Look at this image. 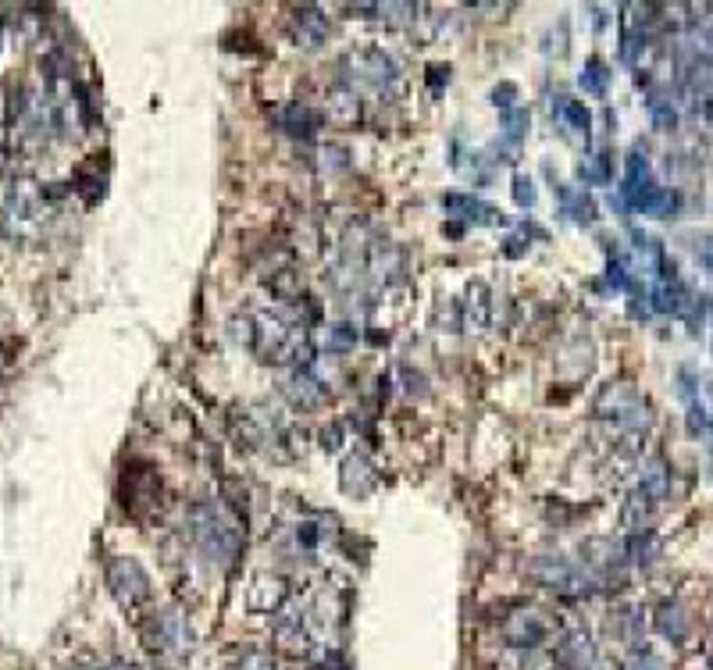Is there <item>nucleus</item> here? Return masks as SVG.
<instances>
[{
	"instance_id": "f8f14e48",
	"label": "nucleus",
	"mask_w": 713,
	"mask_h": 670,
	"mask_svg": "<svg viewBox=\"0 0 713 670\" xmlns=\"http://www.w3.org/2000/svg\"><path fill=\"white\" fill-rule=\"evenodd\" d=\"M289 33H293L296 47L304 50H318L321 43L328 40V15L314 4H304V8H296L293 18H289Z\"/></svg>"
},
{
	"instance_id": "0eeeda50",
	"label": "nucleus",
	"mask_w": 713,
	"mask_h": 670,
	"mask_svg": "<svg viewBox=\"0 0 713 670\" xmlns=\"http://www.w3.org/2000/svg\"><path fill=\"white\" fill-rule=\"evenodd\" d=\"M528 574H532L535 581H539L542 589L550 592H560V596H578V585H582V574H578V567L567 560V556H535L532 567H528Z\"/></svg>"
},
{
	"instance_id": "9d476101",
	"label": "nucleus",
	"mask_w": 713,
	"mask_h": 670,
	"mask_svg": "<svg viewBox=\"0 0 713 670\" xmlns=\"http://www.w3.org/2000/svg\"><path fill=\"white\" fill-rule=\"evenodd\" d=\"M282 396H286L296 410H318L325 407L328 400V385L321 382L311 368H293L286 382H282Z\"/></svg>"
},
{
	"instance_id": "473e14b6",
	"label": "nucleus",
	"mask_w": 713,
	"mask_h": 670,
	"mask_svg": "<svg viewBox=\"0 0 713 670\" xmlns=\"http://www.w3.org/2000/svg\"><path fill=\"white\" fill-rule=\"evenodd\" d=\"M339 446H343V425H328L325 432H321V450L336 453Z\"/></svg>"
},
{
	"instance_id": "b1692460",
	"label": "nucleus",
	"mask_w": 713,
	"mask_h": 670,
	"mask_svg": "<svg viewBox=\"0 0 713 670\" xmlns=\"http://www.w3.org/2000/svg\"><path fill=\"white\" fill-rule=\"evenodd\" d=\"M357 343H361L357 325H350V321L328 325V332H325V350L328 353H350V350H357Z\"/></svg>"
},
{
	"instance_id": "5701e85b",
	"label": "nucleus",
	"mask_w": 713,
	"mask_h": 670,
	"mask_svg": "<svg viewBox=\"0 0 713 670\" xmlns=\"http://www.w3.org/2000/svg\"><path fill=\"white\" fill-rule=\"evenodd\" d=\"M560 204H564V214H571V221H578V225H592L596 221V204H592L585 193H578V189H567L560 186Z\"/></svg>"
},
{
	"instance_id": "393cba45",
	"label": "nucleus",
	"mask_w": 713,
	"mask_h": 670,
	"mask_svg": "<svg viewBox=\"0 0 713 670\" xmlns=\"http://www.w3.org/2000/svg\"><path fill=\"white\" fill-rule=\"evenodd\" d=\"M607 79H610V72H607V65H603L599 58H589V61H585L582 75H578L582 90L592 93V97H603V93H607Z\"/></svg>"
},
{
	"instance_id": "4be33fe9",
	"label": "nucleus",
	"mask_w": 713,
	"mask_h": 670,
	"mask_svg": "<svg viewBox=\"0 0 713 670\" xmlns=\"http://www.w3.org/2000/svg\"><path fill=\"white\" fill-rule=\"evenodd\" d=\"M592 660V646H589V635L582 631H574V635L564 638V646H560V663L567 670H585Z\"/></svg>"
},
{
	"instance_id": "f3484780",
	"label": "nucleus",
	"mask_w": 713,
	"mask_h": 670,
	"mask_svg": "<svg viewBox=\"0 0 713 670\" xmlns=\"http://www.w3.org/2000/svg\"><path fill=\"white\" fill-rule=\"evenodd\" d=\"M443 211L453 214V218L471 221V225H503V214L496 207H489L478 197H468V193H446Z\"/></svg>"
},
{
	"instance_id": "cd10ccee",
	"label": "nucleus",
	"mask_w": 713,
	"mask_h": 670,
	"mask_svg": "<svg viewBox=\"0 0 713 670\" xmlns=\"http://www.w3.org/2000/svg\"><path fill=\"white\" fill-rule=\"evenodd\" d=\"M642 211L653 214V218H667V214L678 207V197H674L671 189H649L646 197H642Z\"/></svg>"
},
{
	"instance_id": "a211bd4d",
	"label": "nucleus",
	"mask_w": 713,
	"mask_h": 670,
	"mask_svg": "<svg viewBox=\"0 0 713 670\" xmlns=\"http://www.w3.org/2000/svg\"><path fill=\"white\" fill-rule=\"evenodd\" d=\"M279 129L289 132V136L311 139L314 132L321 129V115L314 111V107H307V104H289L286 111L279 115Z\"/></svg>"
},
{
	"instance_id": "6ab92c4d",
	"label": "nucleus",
	"mask_w": 713,
	"mask_h": 670,
	"mask_svg": "<svg viewBox=\"0 0 713 670\" xmlns=\"http://www.w3.org/2000/svg\"><path fill=\"white\" fill-rule=\"evenodd\" d=\"M229 428H232V439H236V446L239 450H246V453H257L268 442V432L261 428V421H257L254 414H232L229 417Z\"/></svg>"
},
{
	"instance_id": "39448f33",
	"label": "nucleus",
	"mask_w": 713,
	"mask_h": 670,
	"mask_svg": "<svg viewBox=\"0 0 713 670\" xmlns=\"http://www.w3.org/2000/svg\"><path fill=\"white\" fill-rule=\"evenodd\" d=\"M107 589L122 610H140L150 599V574L136 556H111L107 560Z\"/></svg>"
},
{
	"instance_id": "ddd939ff",
	"label": "nucleus",
	"mask_w": 713,
	"mask_h": 670,
	"mask_svg": "<svg viewBox=\"0 0 713 670\" xmlns=\"http://www.w3.org/2000/svg\"><path fill=\"white\" fill-rule=\"evenodd\" d=\"M503 638L514 649H539L546 642V624L535 610H517L503 621Z\"/></svg>"
},
{
	"instance_id": "aec40b11",
	"label": "nucleus",
	"mask_w": 713,
	"mask_h": 670,
	"mask_svg": "<svg viewBox=\"0 0 713 670\" xmlns=\"http://www.w3.org/2000/svg\"><path fill=\"white\" fill-rule=\"evenodd\" d=\"M275 646H279L282 653H289V656H307V649H311L307 624L300 621V617H289V621H282L279 631H275Z\"/></svg>"
},
{
	"instance_id": "7ed1b4c3",
	"label": "nucleus",
	"mask_w": 713,
	"mask_h": 670,
	"mask_svg": "<svg viewBox=\"0 0 713 670\" xmlns=\"http://www.w3.org/2000/svg\"><path fill=\"white\" fill-rule=\"evenodd\" d=\"M339 75L346 86H368V90H389L400 79L393 54H386L382 47H353L339 58Z\"/></svg>"
},
{
	"instance_id": "dca6fc26",
	"label": "nucleus",
	"mask_w": 713,
	"mask_h": 670,
	"mask_svg": "<svg viewBox=\"0 0 713 670\" xmlns=\"http://www.w3.org/2000/svg\"><path fill=\"white\" fill-rule=\"evenodd\" d=\"M596 414L599 417H614L621 425H639V400H635L632 389L624 385H607L603 393L596 396Z\"/></svg>"
},
{
	"instance_id": "2f4dec72",
	"label": "nucleus",
	"mask_w": 713,
	"mask_h": 670,
	"mask_svg": "<svg viewBox=\"0 0 713 670\" xmlns=\"http://www.w3.org/2000/svg\"><path fill=\"white\" fill-rule=\"evenodd\" d=\"M296 542H300L304 549H314V546H318V542H321L318 524H314V521H304V524H300V528H296Z\"/></svg>"
},
{
	"instance_id": "a878e982",
	"label": "nucleus",
	"mask_w": 713,
	"mask_h": 670,
	"mask_svg": "<svg viewBox=\"0 0 713 670\" xmlns=\"http://www.w3.org/2000/svg\"><path fill=\"white\" fill-rule=\"evenodd\" d=\"M500 125H503V139L517 147V143L528 136V125H532V118H528L525 107H514V111H500Z\"/></svg>"
},
{
	"instance_id": "2eb2a0df",
	"label": "nucleus",
	"mask_w": 713,
	"mask_h": 670,
	"mask_svg": "<svg viewBox=\"0 0 713 670\" xmlns=\"http://www.w3.org/2000/svg\"><path fill=\"white\" fill-rule=\"evenodd\" d=\"M553 118H557L560 132H564L571 143H589L592 115H589V107H585L582 100L560 97L557 104H553Z\"/></svg>"
},
{
	"instance_id": "c756f323",
	"label": "nucleus",
	"mask_w": 713,
	"mask_h": 670,
	"mask_svg": "<svg viewBox=\"0 0 713 670\" xmlns=\"http://www.w3.org/2000/svg\"><path fill=\"white\" fill-rule=\"evenodd\" d=\"M229 670H279V660H275L271 653H246L243 660Z\"/></svg>"
},
{
	"instance_id": "9b49d317",
	"label": "nucleus",
	"mask_w": 713,
	"mask_h": 670,
	"mask_svg": "<svg viewBox=\"0 0 713 670\" xmlns=\"http://www.w3.org/2000/svg\"><path fill=\"white\" fill-rule=\"evenodd\" d=\"M289 599V585L279 574H257L246 585V610L250 613H279Z\"/></svg>"
},
{
	"instance_id": "f257e3e1",
	"label": "nucleus",
	"mask_w": 713,
	"mask_h": 670,
	"mask_svg": "<svg viewBox=\"0 0 713 670\" xmlns=\"http://www.w3.org/2000/svg\"><path fill=\"white\" fill-rule=\"evenodd\" d=\"M250 350L261 364L286 368L307 353V325L279 311L250 314Z\"/></svg>"
},
{
	"instance_id": "f704fd0d",
	"label": "nucleus",
	"mask_w": 713,
	"mask_h": 670,
	"mask_svg": "<svg viewBox=\"0 0 713 670\" xmlns=\"http://www.w3.org/2000/svg\"><path fill=\"white\" fill-rule=\"evenodd\" d=\"M107 670H150V667H140V663H129V660H115Z\"/></svg>"
},
{
	"instance_id": "20e7f679",
	"label": "nucleus",
	"mask_w": 713,
	"mask_h": 670,
	"mask_svg": "<svg viewBox=\"0 0 713 670\" xmlns=\"http://www.w3.org/2000/svg\"><path fill=\"white\" fill-rule=\"evenodd\" d=\"M43 214V193L33 179H15L4 193V211H0V225L11 239H25L40 229Z\"/></svg>"
},
{
	"instance_id": "bb28decb",
	"label": "nucleus",
	"mask_w": 713,
	"mask_h": 670,
	"mask_svg": "<svg viewBox=\"0 0 713 670\" xmlns=\"http://www.w3.org/2000/svg\"><path fill=\"white\" fill-rule=\"evenodd\" d=\"M578 179H582L585 186H607L610 182V161L603 154L585 157V161L578 164Z\"/></svg>"
},
{
	"instance_id": "412c9836",
	"label": "nucleus",
	"mask_w": 713,
	"mask_h": 670,
	"mask_svg": "<svg viewBox=\"0 0 713 670\" xmlns=\"http://www.w3.org/2000/svg\"><path fill=\"white\" fill-rule=\"evenodd\" d=\"M268 289H271V296H275V300L296 303L300 296H304V278H300V271H296V268H279V271H271Z\"/></svg>"
},
{
	"instance_id": "6e6552de",
	"label": "nucleus",
	"mask_w": 713,
	"mask_h": 670,
	"mask_svg": "<svg viewBox=\"0 0 713 670\" xmlns=\"http://www.w3.org/2000/svg\"><path fill=\"white\" fill-rule=\"evenodd\" d=\"M325 122L336 129H357L364 122V100L361 93L346 86L343 79L332 82L325 90Z\"/></svg>"
},
{
	"instance_id": "1a4fd4ad",
	"label": "nucleus",
	"mask_w": 713,
	"mask_h": 670,
	"mask_svg": "<svg viewBox=\"0 0 713 670\" xmlns=\"http://www.w3.org/2000/svg\"><path fill=\"white\" fill-rule=\"evenodd\" d=\"M492 318V289L485 278H471L460 300V328L471 335H482Z\"/></svg>"
},
{
	"instance_id": "c85d7f7f",
	"label": "nucleus",
	"mask_w": 713,
	"mask_h": 670,
	"mask_svg": "<svg viewBox=\"0 0 713 670\" xmlns=\"http://www.w3.org/2000/svg\"><path fill=\"white\" fill-rule=\"evenodd\" d=\"M535 200H539V193H535V182L528 179V175H514V204L525 207V211H532Z\"/></svg>"
},
{
	"instance_id": "f03ea898",
	"label": "nucleus",
	"mask_w": 713,
	"mask_h": 670,
	"mask_svg": "<svg viewBox=\"0 0 713 670\" xmlns=\"http://www.w3.org/2000/svg\"><path fill=\"white\" fill-rule=\"evenodd\" d=\"M189 535L200 546V553L218 567H232L239 556V546H243V528L239 521L218 503H193L189 507Z\"/></svg>"
},
{
	"instance_id": "4468645a",
	"label": "nucleus",
	"mask_w": 713,
	"mask_h": 670,
	"mask_svg": "<svg viewBox=\"0 0 713 670\" xmlns=\"http://www.w3.org/2000/svg\"><path fill=\"white\" fill-rule=\"evenodd\" d=\"M339 485H343V492L353 499L371 496L378 485V474L371 471V460L364 457V453H350V457L343 460V467H339Z\"/></svg>"
},
{
	"instance_id": "72a5a7b5",
	"label": "nucleus",
	"mask_w": 713,
	"mask_h": 670,
	"mask_svg": "<svg viewBox=\"0 0 713 670\" xmlns=\"http://www.w3.org/2000/svg\"><path fill=\"white\" fill-rule=\"evenodd\" d=\"M446 79H450V65H432V68H428V82H432V86H439V82L446 86Z\"/></svg>"
},
{
	"instance_id": "7c9ffc66",
	"label": "nucleus",
	"mask_w": 713,
	"mask_h": 670,
	"mask_svg": "<svg viewBox=\"0 0 713 670\" xmlns=\"http://www.w3.org/2000/svg\"><path fill=\"white\" fill-rule=\"evenodd\" d=\"M514 100H517V86H514V82H500V86L492 90V104L500 107V111H514Z\"/></svg>"
},
{
	"instance_id": "423d86ee",
	"label": "nucleus",
	"mask_w": 713,
	"mask_h": 670,
	"mask_svg": "<svg viewBox=\"0 0 713 670\" xmlns=\"http://www.w3.org/2000/svg\"><path fill=\"white\" fill-rule=\"evenodd\" d=\"M143 642L157 660H179L189 653V628L179 610H161L143 621Z\"/></svg>"
}]
</instances>
